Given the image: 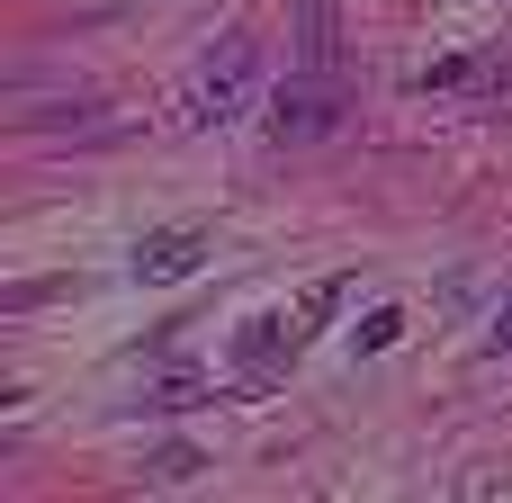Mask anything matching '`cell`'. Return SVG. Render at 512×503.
I'll use <instances>...</instances> for the list:
<instances>
[{
	"instance_id": "cell-1",
	"label": "cell",
	"mask_w": 512,
	"mask_h": 503,
	"mask_svg": "<svg viewBox=\"0 0 512 503\" xmlns=\"http://www.w3.org/2000/svg\"><path fill=\"white\" fill-rule=\"evenodd\" d=\"M252 99H261V45L234 27V36H216V45L198 54V72H189V126H234Z\"/></svg>"
},
{
	"instance_id": "cell-2",
	"label": "cell",
	"mask_w": 512,
	"mask_h": 503,
	"mask_svg": "<svg viewBox=\"0 0 512 503\" xmlns=\"http://www.w3.org/2000/svg\"><path fill=\"white\" fill-rule=\"evenodd\" d=\"M342 126V81L333 72H297V81H279V99H270V135L279 144H315V135H333Z\"/></svg>"
},
{
	"instance_id": "cell-3",
	"label": "cell",
	"mask_w": 512,
	"mask_h": 503,
	"mask_svg": "<svg viewBox=\"0 0 512 503\" xmlns=\"http://www.w3.org/2000/svg\"><path fill=\"white\" fill-rule=\"evenodd\" d=\"M198 270H207V234H198V225H162V234L135 243V279H144V288H180V279H198Z\"/></svg>"
},
{
	"instance_id": "cell-4",
	"label": "cell",
	"mask_w": 512,
	"mask_h": 503,
	"mask_svg": "<svg viewBox=\"0 0 512 503\" xmlns=\"http://www.w3.org/2000/svg\"><path fill=\"white\" fill-rule=\"evenodd\" d=\"M297 342H306V324H297V315H252V324L234 333V369H243L252 387H270V378L297 360Z\"/></svg>"
},
{
	"instance_id": "cell-5",
	"label": "cell",
	"mask_w": 512,
	"mask_h": 503,
	"mask_svg": "<svg viewBox=\"0 0 512 503\" xmlns=\"http://www.w3.org/2000/svg\"><path fill=\"white\" fill-rule=\"evenodd\" d=\"M198 468H207V459H198L189 441H162V450L144 459V477H153V486H198Z\"/></svg>"
},
{
	"instance_id": "cell-6",
	"label": "cell",
	"mask_w": 512,
	"mask_h": 503,
	"mask_svg": "<svg viewBox=\"0 0 512 503\" xmlns=\"http://www.w3.org/2000/svg\"><path fill=\"white\" fill-rule=\"evenodd\" d=\"M297 54H306L315 72H333V0H306V36H297Z\"/></svg>"
},
{
	"instance_id": "cell-7",
	"label": "cell",
	"mask_w": 512,
	"mask_h": 503,
	"mask_svg": "<svg viewBox=\"0 0 512 503\" xmlns=\"http://www.w3.org/2000/svg\"><path fill=\"white\" fill-rule=\"evenodd\" d=\"M144 405H153V414H189V405H207V378H189V369H180V378H162Z\"/></svg>"
},
{
	"instance_id": "cell-8",
	"label": "cell",
	"mask_w": 512,
	"mask_h": 503,
	"mask_svg": "<svg viewBox=\"0 0 512 503\" xmlns=\"http://www.w3.org/2000/svg\"><path fill=\"white\" fill-rule=\"evenodd\" d=\"M468 81H477V63H468V54H450V63H432V72H423V90H468Z\"/></svg>"
},
{
	"instance_id": "cell-9",
	"label": "cell",
	"mask_w": 512,
	"mask_h": 503,
	"mask_svg": "<svg viewBox=\"0 0 512 503\" xmlns=\"http://www.w3.org/2000/svg\"><path fill=\"white\" fill-rule=\"evenodd\" d=\"M396 333H405V315H396V306H378V315H369V324H360V351H387V342H396Z\"/></svg>"
},
{
	"instance_id": "cell-10",
	"label": "cell",
	"mask_w": 512,
	"mask_h": 503,
	"mask_svg": "<svg viewBox=\"0 0 512 503\" xmlns=\"http://www.w3.org/2000/svg\"><path fill=\"white\" fill-rule=\"evenodd\" d=\"M486 351H512V288L495 297V324H486Z\"/></svg>"
}]
</instances>
